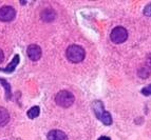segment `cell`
<instances>
[{"instance_id": "6da1fadb", "label": "cell", "mask_w": 151, "mask_h": 140, "mask_svg": "<svg viewBox=\"0 0 151 140\" xmlns=\"http://www.w3.org/2000/svg\"><path fill=\"white\" fill-rule=\"evenodd\" d=\"M93 111L94 114H95L96 118H97L99 121L104 123L105 125H110L112 123V116L109 112H107L104 108V103L99 100H96L94 101L93 104Z\"/></svg>"}, {"instance_id": "4fadbf2b", "label": "cell", "mask_w": 151, "mask_h": 140, "mask_svg": "<svg viewBox=\"0 0 151 140\" xmlns=\"http://www.w3.org/2000/svg\"><path fill=\"white\" fill-rule=\"evenodd\" d=\"M150 75V68L148 65H144L143 68L139 69V76L141 78H147Z\"/></svg>"}, {"instance_id": "5bb4252c", "label": "cell", "mask_w": 151, "mask_h": 140, "mask_svg": "<svg viewBox=\"0 0 151 140\" xmlns=\"http://www.w3.org/2000/svg\"><path fill=\"white\" fill-rule=\"evenodd\" d=\"M142 94L145 96L151 95V84H149L148 86H146V88H144L143 90H142Z\"/></svg>"}, {"instance_id": "8fae6325", "label": "cell", "mask_w": 151, "mask_h": 140, "mask_svg": "<svg viewBox=\"0 0 151 140\" xmlns=\"http://www.w3.org/2000/svg\"><path fill=\"white\" fill-rule=\"evenodd\" d=\"M0 84H2L3 88H4V90H5V99L11 100V98H12V91H11L10 83H9L5 79H3V78H0Z\"/></svg>"}, {"instance_id": "2e32d148", "label": "cell", "mask_w": 151, "mask_h": 140, "mask_svg": "<svg viewBox=\"0 0 151 140\" xmlns=\"http://www.w3.org/2000/svg\"><path fill=\"white\" fill-rule=\"evenodd\" d=\"M3 60H4V54H3V51L0 49V63H2Z\"/></svg>"}, {"instance_id": "8992f818", "label": "cell", "mask_w": 151, "mask_h": 140, "mask_svg": "<svg viewBox=\"0 0 151 140\" xmlns=\"http://www.w3.org/2000/svg\"><path fill=\"white\" fill-rule=\"evenodd\" d=\"M28 56L32 61H37L41 58V49L37 44H30L28 46Z\"/></svg>"}, {"instance_id": "5b68a950", "label": "cell", "mask_w": 151, "mask_h": 140, "mask_svg": "<svg viewBox=\"0 0 151 140\" xmlns=\"http://www.w3.org/2000/svg\"><path fill=\"white\" fill-rule=\"evenodd\" d=\"M16 17V11L11 5H4L0 8V21L10 22Z\"/></svg>"}, {"instance_id": "ba28073f", "label": "cell", "mask_w": 151, "mask_h": 140, "mask_svg": "<svg viewBox=\"0 0 151 140\" xmlns=\"http://www.w3.org/2000/svg\"><path fill=\"white\" fill-rule=\"evenodd\" d=\"M19 61H20L19 55H15L12 61L8 64V66H6V68H3V69L0 68V71H1V72H4V73H13L16 70V68H17Z\"/></svg>"}, {"instance_id": "7a4b0ae2", "label": "cell", "mask_w": 151, "mask_h": 140, "mask_svg": "<svg viewBox=\"0 0 151 140\" xmlns=\"http://www.w3.org/2000/svg\"><path fill=\"white\" fill-rule=\"evenodd\" d=\"M65 55H67V58H68L69 61L73 63H78L81 62L85 59L86 53H85V50L81 48V45L72 44L67 49Z\"/></svg>"}, {"instance_id": "52a82bcc", "label": "cell", "mask_w": 151, "mask_h": 140, "mask_svg": "<svg viewBox=\"0 0 151 140\" xmlns=\"http://www.w3.org/2000/svg\"><path fill=\"white\" fill-rule=\"evenodd\" d=\"M48 140H68V136L63 131L52 130L48 133Z\"/></svg>"}, {"instance_id": "3957f363", "label": "cell", "mask_w": 151, "mask_h": 140, "mask_svg": "<svg viewBox=\"0 0 151 140\" xmlns=\"http://www.w3.org/2000/svg\"><path fill=\"white\" fill-rule=\"evenodd\" d=\"M75 97L71 92L69 91H60L59 93H57L55 96V102L57 103L59 106L61 108H69L74 103Z\"/></svg>"}, {"instance_id": "9c48e42d", "label": "cell", "mask_w": 151, "mask_h": 140, "mask_svg": "<svg viewBox=\"0 0 151 140\" xmlns=\"http://www.w3.org/2000/svg\"><path fill=\"white\" fill-rule=\"evenodd\" d=\"M56 18V13L52 9H45L41 12V19L45 22H51Z\"/></svg>"}, {"instance_id": "e0dca14e", "label": "cell", "mask_w": 151, "mask_h": 140, "mask_svg": "<svg viewBox=\"0 0 151 140\" xmlns=\"http://www.w3.org/2000/svg\"><path fill=\"white\" fill-rule=\"evenodd\" d=\"M98 140H111L109 137H107V136H101V137L98 138Z\"/></svg>"}, {"instance_id": "9a60e30c", "label": "cell", "mask_w": 151, "mask_h": 140, "mask_svg": "<svg viewBox=\"0 0 151 140\" xmlns=\"http://www.w3.org/2000/svg\"><path fill=\"white\" fill-rule=\"evenodd\" d=\"M144 14L146 16H151V3L150 4H148L145 8V10H144Z\"/></svg>"}, {"instance_id": "30bf717a", "label": "cell", "mask_w": 151, "mask_h": 140, "mask_svg": "<svg viewBox=\"0 0 151 140\" xmlns=\"http://www.w3.org/2000/svg\"><path fill=\"white\" fill-rule=\"evenodd\" d=\"M10 121V113L5 108L0 106V126H4Z\"/></svg>"}, {"instance_id": "7c38bea8", "label": "cell", "mask_w": 151, "mask_h": 140, "mask_svg": "<svg viewBox=\"0 0 151 140\" xmlns=\"http://www.w3.org/2000/svg\"><path fill=\"white\" fill-rule=\"evenodd\" d=\"M39 113H40V109L38 108V106H32L30 110L28 111L27 113V115L30 119H35L39 116Z\"/></svg>"}, {"instance_id": "277c9868", "label": "cell", "mask_w": 151, "mask_h": 140, "mask_svg": "<svg viewBox=\"0 0 151 140\" xmlns=\"http://www.w3.org/2000/svg\"><path fill=\"white\" fill-rule=\"evenodd\" d=\"M111 41L116 44H119V43L125 42L128 38V32L125 28L123 26H116L112 30L111 32Z\"/></svg>"}]
</instances>
